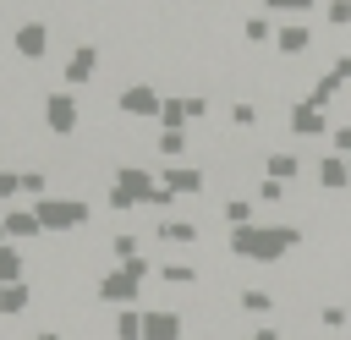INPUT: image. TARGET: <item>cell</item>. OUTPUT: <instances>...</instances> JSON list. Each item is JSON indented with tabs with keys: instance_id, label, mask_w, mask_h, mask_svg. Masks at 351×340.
<instances>
[{
	"instance_id": "10",
	"label": "cell",
	"mask_w": 351,
	"mask_h": 340,
	"mask_svg": "<svg viewBox=\"0 0 351 340\" xmlns=\"http://www.w3.org/2000/svg\"><path fill=\"white\" fill-rule=\"evenodd\" d=\"M170 192H203V170H170Z\"/></svg>"
},
{
	"instance_id": "8",
	"label": "cell",
	"mask_w": 351,
	"mask_h": 340,
	"mask_svg": "<svg viewBox=\"0 0 351 340\" xmlns=\"http://www.w3.org/2000/svg\"><path fill=\"white\" fill-rule=\"evenodd\" d=\"M16 49H22V55H44V27H38V22L16 27Z\"/></svg>"
},
{
	"instance_id": "5",
	"label": "cell",
	"mask_w": 351,
	"mask_h": 340,
	"mask_svg": "<svg viewBox=\"0 0 351 340\" xmlns=\"http://www.w3.org/2000/svg\"><path fill=\"white\" fill-rule=\"evenodd\" d=\"M49 126H55V132H71V126H77V104H71V93H49Z\"/></svg>"
},
{
	"instance_id": "14",
	"label": "cell",
	"mask_w": 351,
	"mask_h": 340,
	"mask_svg": "<svg viewBox=\"0 0 351 340\" xmlns=\"http://www.w3.org/2000/svg\"><path fill=\"white\" fill-rule=\"evenodd\" d=\"M241 307H247V313H269V307H274V296H269V291H258V285H247V291H241Z\"/></svg>"
},
{
	"instance_id": "20",
	"label": "cell",
	"mask_w": 351,
	"mask_h": 340,
	"mask_svg": "<svg viewBox=\"0 0 351 340\" xmlns=\"http://www.w3.org/2000/svg\"><path fill=\"white\" fill-rule=\"evenodd\" d=\"M318 318H324V324H329V329H340V324H346V307H324V313H318Z\"/></svg>"
},
{
	"instance_id": "11",
	"label": "cell",
	"mask_w": 351,
	"mask_h": 340,
	"mask_svg": "<svg viewBox=\"0 0 351 340\" xmlns=\"http://www.w3.org/2000/svg\"><path fill=\"white\" fill-rule=\"evenodd\" d=\"M16 274H22V252H16V247H0V280L16 285Z\"/></svg>"
},
{
	"instance_id": "2",
	"label": "cell",
	"mask_w": 351,
	"mask_h": 340,
	"mask_svg": "<svg viewBox=\"0 0 351 340\" xmlns=\"http://www.w3.org/2000/svg\"><path fill=\"white\" fill-rule=\"evenodd\" d=\"M38 225L44 230H77V225H88V203H60V197H49V203H38Z\"/></svg>"
},
{
	"instance_id": "22",
	"label": "cell",
	"mask_w": 351,
	"mask_h": 340,
	"mask_svg": "<svg viewBox=\"0 0 351 340\" xmlns=\"http://www.w3.org/2000/svg\"><path fill=\"white\" fill-rule=\"evenodd\" d=\"M33 340H60V335H55V329H44V335H33Z\"/></svg>"
},
{
	"instance_id": "15",
	"label": "cell",
	"mask_w": 351,
	"mask_h": 340,
	"mask_svg": "<svg viewBox=\"0 0 351 340\" xmlns=\"http://www.w3.org/2000/svg\"><path fill=\"white\" fill-rule=\"evenodd\" d=\"M280 49L302 55V49H307V27H280Z\"/></svg>"
},
{
	"instance_id": "12",
	"label": "cell",
	"mask_w": 351,
	"mask_h": 340,
	"mask_svg": "<svg viewBox=\"0 0 351 340\" xmlns=\"http://www.w3.org/2000/svg\"><path fill=\"white\" fill-rule=\"evenodd\" d=\"M291 126H296V132H324V115L302 104V110H291Z\"/></svg>"
},
{
	"instance_id": "16",
	"label": "cell",
	"mask_w": 351,
	"mask_h": 340,
	"mask_svg": "<svg viewBox=\"0 0 351 340\" xmlns=\"http://www.w3.org/2000/svg\"><path fill=\"white\" fill-rule=\"evenodd\" d=\"M88 71H93V49H77V55H71V66H66V77H71V82H82Z\"/></svg>"
},
{
	"instance_id": "21",
	"label": "cell",
	"mask_w": 351,
	"mask_h": 340,
	"mask_svg": "<svg viewBox=\"0 0 351 340\" xmlns=\"http://www.w3.org/2000/svg\"><path fill=\"white\" fill-rule=\"evenodd\" d=\"M269 5H280V11H307L313 0H269Z\"/></svg>"
},
{
	"instance_id": "19",
	"label": "cell",
	"mask_w": 351,
	"mask_h": 340,
	"mask_svg": "<svg viewBox=\"0 0 351 340\" xmlns=\"http://www.w3.org/2000/svg\"><path fill=\"white\" fill-rule=\"evenodd\" d=\"M115 329H121V340H137V329H143V324H137L132 313H121V324H115Z\"/></svg>"
},
{
	"instance_id": "3",
	"label": "cell",
	"mask_w": 351,
	"mask_h": 340,
	"mask_svg": "<svg viewBox=\"0 0 351 340\" xmlns=\"http://www.w3.org/2000/svg\"><path fill=\"white\" fill-rule=\"evenodd\" d=\"M143 335H148V340H176V335H181V313H176V307L148 313V318H143Z\"/></svg>"
},
{
	"instance_id": "6",
	"label": "cell",
	"mask_w": 351,
	"mask_h": 340,
	"mask_svg": "<svg viewBox=\"0 0 351 340\" xmlns=\"http://www.w3.org/2000/svg\"><path fill=\"white\" fill-rule=\"evenodd\" d=\"M5 230H11V236H38L44 225H38V214H27V208H11V214H5Z\"/></svg>"
},
{
	"instance_id": "9",
	"label": "cell",
	"mask_w": 351,
	"mask_h": 340,
	"mask_svg": "<svg viewBox=\"0 0 351 340\" xmlns=\"http://www.w3.org/2000/svg\"><path fill=\"white\" fill-rule=\"evenodd\" d=\"M302 165H296V154H269V181H291Z\"/></svg>"
},
{
	"instance_id": "7",
	"label": "cell",
	"mask_w": 351,
	"mask_h": 340,
	"mask_svg": "<svg viewBox=\"0 0 351 340\" xmlns=\"http://www.w3.org/2000/svg\"><path fill=\"white\" fill-rule=\"evenodd\" d=\"M27 302H33L27 285H5V291H0V313H5V318H11V313H27Z\"/></svg>"
},
{
	"instance_id": "1",
	"label": "cell",
	"mask_w": 351,
	"mask_h": 340,
	"mask_svg": "<svg viewBox=\"0 0 351 340\" xmlns=\"http://www.w3.org/2000/svg\"><path fill=\"white\" fill-rule=\"evenodd\" d=\"M230 247L241 258H280V247H296V230H252V225H241L230 236Z\"/></svg>"
},
{
	"instance_id": "17",
	"label": "cell",
	"mask_w": 351,
	"mask_h": 340,
	"mask_svg": "<svg viewBox=\"0 0 351 340\" xmlns=\"http://www.w3.org/2000/svg\"><path fill=\"white\" fill-rule=\"evenodd\" d=\"M318 181H324V186H346V165H340V159H324V165H318Z\"/></svg>"
},
{
	"instance_id": "13",
	"label": "cell",
	"mask_w": 351,
	"mask_h": 340,
	"mask_svg": "<svg viewBox=\"0 0 351 340\" xmlns=\"http://www.w3.org/2000/svg\"><path fill=\"white\" fill-rule=\"evenodd\" d=\"M225 219H230L236 230H241V225H252V203H247V197H230V203H225Z\"/></svg>"
},
{
	"instance_id": "4",
	"label": "cell",
	"mask_w": 351,
	"mask_h": 340,
	"mask_svg": "<svg viewBox=\"0 0 351 340\" xmlns=\"http://www.w3.org/2000/svg\"><path fill=\"white\" fill-rule=\"evenodd\" d=\"M121 104H126V115H159V110H165L154 88H126V99H121Z\"/></svg>"
},
{
	"instance_id": "18",
	"label": "cell",
	"mask_w": 351,
	"mask_h": 340,
	"mask_svg": "<svg viewBox=\"0 0 351 340\" xmlns=\"http://www.w3.org/2000/svg\"><path fill=\"white\" fill-rule=\"evenodd\" d=\"M159 148H165V154H181V148H186V132H181V126H176V132H165V137H159Z\"/></svg>"
}]
</instances>
